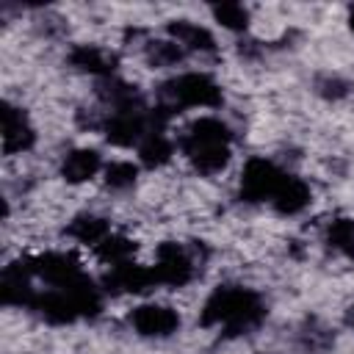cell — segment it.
Listing matches in <instances>:
<instances>
[{"label":"cell","instance_id":"cell-1","mask_svg":"<svg viewBox=\"0 0 354 354\" xmlns=\"http://www.w3.org/2000/svg\"><path fill=\"white\" fill-rule=\"evenodd\" d=\"M263 318H266V304H263L260 293L252 288H243V285H218L207 296V301L199 313L202 326H218L227 335L249 332Z\"/></svg>","mask_w":354,"mask_h":354},{"label":"cell","instance_id":"cell-2","mask_svg":"<svg viewBox=\"0 0 354 354\" xmlns=\"http://www.w3.org/2000/svg\"><path fill=\"white\" fill-rule=\"evenodd\" d=\"M230 127L216 116H202L180 136V149L199 174H216L230 160Z\"/></svg>","mask_w":354,"mask_h":354},{"label":"cell","instance_id":"cell-3","mask_svg":"<svg viewBox=\"0 0 354 354\" xmlns=\"http://www.w3.org/2000/svg\"><path fill=\"white\" fill-rule=\"evenodd\" d=\"M221 88L218 83L205 72H185L171 80H166L158 91V108L152 116L158 122H166L171 113L183 108H218L221 105Z\"/></svg>","mask_w":354,"mask_h":354},{"label":"cell","instance_id":"cell-4","mask_svg":"<svg viewBox=\"0 0 354 354\" xmlns=\"http://www.w3.org/2000/svg\"><path fill=\"white\" fill-rule=\"evenodd\" d=\"M33 277H39L47 288H58V290H77L83 288L86 282H91L86 277V271L80 268V263L72 257V254H64V252H47V254H39V257H30L28 260Z\"/></svg>","mask_w":354,"mask_h":354},{"label":"cell","instance_id":"cell-5","mask_svg":"<svg viewBox=\"0 0 354 354\" xmlns=\"http://www.w3.org/2000/svg\"><path fill=\"white\" fill-rule=\"evenodd\" d=\"M285 180H288V171H282L277 163H271L266 158H252L241 174V199H246V202L268 199L271 202Z\"/></svg>","mask_w":354,"mask_h":354},{"label":"cell","instance_id":"cell-6","mask_svg":"<svg viewBox=\"0 0 354 354\" xmlns=\"http://www.w3.org/2000/svg\"><path fill=\"white\" fill-rule=\"evenodd\" d=\"M152 271H155L158 285L183 288V285H188V282L194 279L196 260H194V254H191L183 243L166 241V243L158 246V260H155Z\"/></svg>","mask_w":354,"mask_h":354},{"label":"cell","instance_id":"cell-7","mask_svg":"<svg viewBox=\"0 0 354 354\" xmlns=\"http://www.w3.org/2000/svg\"><path fill=\"white\" fill-rule=\"evenodd\" d=\"M130 326L141 335V337H169L177 332L180 326V315L177 310L166 307V304H138L130 315H127Z\"/></svg>","mask_w":354,"mask_h":354},{"label":"cell","instance_id":"cell-8","mask_svg":"<svg viewBox=\"0 0 354 354\" xmlns=\"http://www.w3.org/2000/svg\"><path fill=\"white\" fill-rule=\"evenodd\" d=\"M102 285L111 293H144V290L155 288L158 279H155L152 266L147 268V266H138L133 260H124V263L111 266V271L105 274Z\"/></svg>","mask_w":354,"mask_h":354},{"label":"cell","instance_id":"cell-9","mask_svg":"<svg viewBox=\"0 0 354 354\" xmlns=\"http://www.w3.org/2000/svg\"><path fill=\"white\" fill-rule=\"evenodd\" d=\"M33 141H36V133H33L25 111L11 102H3V152L6 155L25 152L33 147Z\"/></svg>","mask_w":354,"mask_h":354},{"label":"cell","instance_id":"cell-10","mask_svg":"<svg viewBox=\"0 0 354 354\" xmlns=\"http://www.w3.org/2000/svg\"><path fill=\"white\" fill-rule=\"evenodd\" d=\"M116 53L100 47V44H77L72 47L69 53V64L80 72H88V75H102V77H111V72L116 69Z\"/></svg>","mask_w":354,"mask_h":354},{"label":"cell","instance_id":"cell-11","mask_svg":"<svg viewBox=\"0 0 354 354\" xmlns=\"http://www.w3.org/2000/svg\"><path fill=\"white\" fill-rule=\"evenodd\" d=\"M171 41H177L183 50H196V53H213L216 50V39L207 28L188 22V19H174L166 25Z\"/></svg>","mask_w":354,"mask_h":354},{"label":"cell","instance_id":"cell-12","mask_svg":"<svg viewBox=\"0 0 354 354\" xmlns=\"http://www.w3.org/2000/svg\"><path fill=\"white\" fill-rule=\"evenodd\" d=\"M102 169V158L97 149H72L61 160V177L66 183H86Z\"/></svg>","mask_w":354,"mask_h":354},{"label":"cell","instance_id":"cell-13","mask_svg":"<svg viewBox=\"0 0 354 354\" xmlns=\"http://www.w3.org/2000/svg\"><path fill=\"white\" fill-rule=\"evenodd\" d=\"M274 210L282 216H296L310 205V185L293 174H288V180L282 183V188L277 191V196L271 199Z\"/></svg>","mask_w":354,"mask_h":354},{"label":"cell","instance_id":"cell-14","mask_svg":"<svg viewBox=\"0 0 354 354\" xmlns=\"http://www.w3.org/2000/svg\"><path fill=\"white\" fill-rule=\"evenodd\" d=\"M66 235L80 241V243H88V246H100L108 235H111V224L102 218V216H94V213H80L75 216L69 224H66Z\"/></svg>","mask_w":354,"mask_h":354},{"label":"cell","instance_id":"cell-15","mask_svg":"<svg viewBox=\"0 0 354 354\" xmlns=\"http://www.w3.org/2000/svg\"><path fill=\"white\" fill-rule=\"evenodd\" d=\"M138 155H141V160L147 163V166H163V163H169L171 160V155H174V144L169 141V136L160 130V124H155L147 136H144V141L138 144Z\"/></svg>","mask_w":354,"mask_h":354},{"label":"cell","instance_id":"cell-16","mask_svg":"<svg viewBox=\"0 0 354 354\" xmlns=\"http://www.w3.org/2000/svg\"><path fill=\"white\" fill-rule=\"evenodd\" d=\"M326 243L335 252L354 257V218H335L326 230Z\"/></svg>","mask_w":354,"mask_h":354},{"label":"cell","instance_id":"cell-17","mask_svg":"<svg viewBox=\"0 0 354 354\" xmlns=\"http://www.w3.org/2000/svg\"><path fill=\"white\" fill-rule=\"evenodd\" d=\"M97 249V257L100 260H105L108 266H116V263H124V260H130V254L136 252V243L130 241V238H124V235H108L100 246H94Z\"/></svg>","mask_w":354,"mask_h":354},{"label":"cell","instance_id":"cell-18","mask_svg":"<svg viewBox=\"0 0 354 354\" xmlns=\"http://www.w3.org/2000/svg\"><path fill=\"white\" fill-rule=\"evenodd\" d=\"M183 47L177 44V41H149L147 44V61L152 64V66H174V64H180L183 61Z\"/></svg>","mask_w":354,"mask_h":354},{"label":"cell","instance_id":"cell-19","mask_svg":"<svg viewBox=\"0 0 354 354\" xmlns=\"http://www.w3.org/2000/svg\"><path fill=\"white\" fill-rule=\"evenodd\" d=\"M213 17L218 25H224L227 30H246L249 25V11L241 3H221L213 6Z\"/></svg>","mask_w":354,"mask_h":354},{"label":"cell","instance_id":"cell-20","mask_svg":"<svg viewBox=\"0 0 354 354\" xmlns=\"http://www.w3.org/2000/svg\"><path fill=\"white\" fill-rule=\"evenodd\" d=\"M138 169L130 160H113L111 166H105V183L111 188H130L136 183Z\"/></svg>","mask_w":354,"mask_h":354},{"label":"cell","instance_id":"cell-21","mask_svg":"<svg viewBox=\"0 0 354 354\" xmlns=\"http://www.w3.org/2000/svg\"><path fill=\"white\" fill-rule=\"evenodd\" d=\"M315 88H318L324 97L337 100V97H343V94L348 91V83H346V80H340V77H335V75H324V77H318V80H315Z\"/></svg>","mask_w":354,"mask_h":354},{"label":"cell","instance_id":"cell-22","mask_svg":"<svg viewBox=\"0 0 354 354\" xmlns=\"http://www.w3.org/2000/svg\"><path fill=\"white\" fill-rule=\"evenodd\" d=\"M348 25H351V30H354V8H351V14H348Z\"/></svg>","mask_w":354,"mask_h":354},{"label":"cell","instance_id":"cell-23","mask_svg":"<svg viewBox=\"0 0 354 354\" xmlns=\"http://www.w3.org/2000/svg\"><path fill=\"white\" fill-rule=\"evenodd\" d=\"M351 324H354V310H351Z\"/></svg>","mask_w":354,"mask_h":354}]
</instances>
